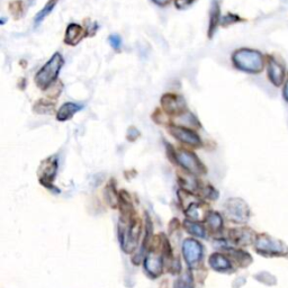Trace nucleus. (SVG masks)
Masks as SVG:
<instances>
[{"label":"nucleus","instance_id":"f03ea898","mask_svg":"<svg viewBox=\"0 0 288 288\" xmlns=\"http://www.w3.org/2000/svg\"><path fill=\"white\" fill-rule=\"evenodd\" d=\"M64 60L59 52L54 53L51 59L45 63L40 71L36 73L35 82L38 87L42 90H47L56 80L61 68L63 67Z\"/></svg>","mask_w":288,"mask_h":288},{"label":"nucleus","instance_id":"2eb2a0df","mask_svg":"<svg viewBox=\"0 0 288 288\" xmlns=\"http://www.w3.org/2000/svg\"><path fill=\"white\" fill-rule=\"evenodd\" d=\"M86 33L84 32V28L78 24H69L65 31L64 35V43L70 47H76V45L81 42V40L84 39Z\"/></svg>","mask_w":288,"mask_h":288},{"label":"nucleus","instance_id":"0eeeda50","mask_svg":"<svg viewBox=\"0 0 288 288\" xmlns=\"http://www.w3.org/2000/svg\"><path fill=\"white\" fill-rule=\"evenodd\" d=\"M183 254L189 268H195L203 258V245L195 239H186L183 243Z\"/></svg>","mask_w":288,"mask_h":288},{"label":"nucleus","instance_id":"9b49d317","mask_svg":"<svg viewBox=\"0 0 288 288\" xmlns=\"http://www.w3.org/2000/svg\"><path fill=\"white\" fill-rule=\"evenodd\" d=\"M161 105L168 114H182L186 108L184 98L172 94H166L162 96Z\"/></svg>","mask_w":288,"mask_h":288},{"label":"nucleus","instance_id":"7ed1b4c3","mask_svg":"<svg viewBox=\"0 0 288 288\" xmlns=\"http://www.w3.org/2000/svg\"><path fill=\"white\" fill-rule=\"evenodd\" d=\"M256 251L266 257L287 256L288 248L282 241L276 240L267 234H260L256 238Z\"/></svg>","mask_w":288,"mask_h":288},{"label":"nucleus","instance_id":"1a4fd4ad","mask_svg":"<svg viewBox=\"0 0 288 288\" xmlns=\"http://www.w3.org/2000/svg\"><path fill=\"white\" fill-rule=\"evenodd\" d=\"M57 170V160L55 157H50L41 163L39 169L40 183L45 187H51L53 180L55 178Z\"/></svg>","mask_w":288,"mask_h":288},{"label":"nucleus","instance_id":"aec40b11","mask_svg":"<svg viewBox=\"0 0 288 288\" xmlns=\"http://www.w3.org/2000/svg\"><path fill=\"white\" fill-rule=\"evenodd\" d=\"M228 250V252L231 254V257L234 259L239 266L240 267H248L251 262H252V258H251L248 252H245L243 250L240 249H225Z\"/></svg>","mask_w":288,"mask_h":288},{"label":"nucleus","instance_id":"bb28decb","mask_svg":"<svg viewBox=\"0 0 288 288\" xmlns=\"http://www.w3.org/2000/svg\"><path fill=\"white\" fill-rule=\"evenodd\" d=\"M108 42L110 44V47H112L114 50L119 51L122 48V39L119 35L112 34L108 38Z\"/></svg>","mask_w":288,"mask_h":288},{"label":"nucleus","instance_id":"7c9ffc66","mask_svg":"<svg viewBox=\"0 0 288 288\" xmlns=\"http://www.w3.org/2000/svg\"><path fill=\"white\" fill-rule=\"evenodd\" d=\"M283 97L288 102V79L285 82V86H284V90H283Z\"/></svg>","mask_w":288,"mask_h":288},{"label":"nucleus","instance_id":"c85d7f7f","mask_svg":"<svg viewBox=\"0 0 288 288\" xmlns=\"http://www.w3.org/2000/svg\"><path fill=\"white\" fill-rule=\"evenodd\" d=\"M196 0H175V6L177 9L184 10L187 9L189 6H192Z\"/></svg>","mask_w":288,"mask_h":288},{"label":"nucleus","instance_id":"4be33fe9","mask_svg":"<svg viewBox=\"0 0 288 288\" xmlns=\"http://www.w3.org/2000/svg\"><path fill=\"white\" fill-rule=\"evenodd\" d=\"M57 1H59V0H48V1L45 3V6L35 16V18H34L35 26H39L40 24L42 23L43 20L52 13L53 9H54L55 6H56Z\"/></svg>","mask_w":288,"mask_h":288},{"label":"nucleus","instance_id":"f257e3e1","mask_svg":"<svg viewBox=\"0 0 288 288\" xmlns=\"http://www.w3.org/2000/svg\"><path fill=\"white\" fill-rule=\"evenodd\" d=\"M233 64L241 71L248 73H260L265 68V59L259 51L251 48H240L233 53Z\"/></svg>","mask_w":288,"mask_h":288},{"label":"nucleus","instance_id":"f3484780","mask_svg":"<svg viewBox=\"0 0 288 288\" xmlns=\"http://www.w3.org/2000/svg\"><path fill=\"white\" fill-rule=\"evenodd\" d=\"M221 22V9L219 0H213L209 10V25H208V38L212 39L214 33L216 32L217 25Z\"/></svg>","mask_w":288,"mask_h":288},{"label":"nucleus","instance_id":"6e6552de","mask_svg":"<svg viewBox=\"0 0 288 288\" xmlns=\"http://www.w3.org/2000/svg\"><path fill=\"white\" fill-rule=\"evenodd\" d=\"M169 133L174 137L176 140L187 144L189 146L192 147H198L201 145V140L199 135L191 129H187L185 126H178V125H171L169 127Z\"/></svg>","mask_w":288,"mask_h":288},{"label":"nucleus","instance_id":"6ab92c4d","mask_svg":"<svg viewBox=\"0 0 288 288\" xmlns=\"http://www.w3.org/2000/svg\"><path fill=\"white\" fill-rule=\"evenodd\" d=\"M205 222L207 223V228L211 232H220L223 229V219L217 212H208Z\"/></svg>","mask_w":288,"mask_h":288},{"label":"nucleus","instance_id":"cd10ccee","mask_svg":"<svg viewBox=\"0 0 288 288\" xmlns=\"http://www.w3.org/2000/svg\"><path fill=\"white\" fill-rule=\"evenodd\" d=\"M201 194H204L205 197H207V198L209 199H216L217 197H219V192H217V191H215L212 186H209V185H207L206 187L203 188L200 191Z\"/></svg>","mask_w":288,"mask_h":288},{"label":"nucleus","instance_id":"ddd939ff","mask_svg":"<svg viewBox=\"0 0 288 288\" xmlns=\"http://www.w3.org/2000/svg\"><path fill=\"white\" fill-rule=\"evenodd\" d=\"M230 239L237 245H249L256 240L257 236L251 229H232L229 233Z\"/></svg>","mask_w":288,"mask_h":288},{"label":"nucleus","instance_id":"a211bd4d","mask_svg":"<svg viewBox=\"0 0 288 288\" xmlns=\"http://www.w3.org/2000/svg\"><path fill=\"white\" fill-rule=\"evenodd\" d=\"M82 109V105L76 104V102H65L60 107V109L56 113L57 121L64 122L71 118L73 115Z\"/></svg>","mask_w":288,"mask_h":288},{"label":"nucleus","instance_id":"393cba45","mask_svg":"<svg viewBox=\"0 0 288 288\" xmlns=\"http://www.w3.org/2000/svg\"><path fill=\"white\" fill-rule=\"evenodd\" d=\"M106 198L108 204L112 207H117L118 206V195L116 189L113 186V185H109V186L106 187Z\"/></svg>","mask_w":288,"mask_h":288},{"label":"nucleus","instance_id":"4468645a","mask_svg":"<svg viewBox=\"0 0 288 288\" xmlns=\"http://www.w3.org/2000/svg\"><path fill=\"white\" fill-rule=\"evenodd\" d=\"M185 214H186L187 217L192 221L196 222H205L207 216V208L206 205H205L203 201L197 199L194 203L189 205V206L185 209Z\"/></svg>","mask_w":288,"mask_h":288},{"label":"nucleus","instance_id":"c756f323","mask_svg":"<svg viewBox=\"0 0 288 288\" xmlns=\"http://www.w3.org/2000/svg\"><path fill=\"white\" fill-rule=\"evenodd\" d=\"M155 5H158V6H161V7H164V6H167V5H169L171 0H152Z\"/></svg>","mask_w":288,"mask_h":288},{"label":"nucleus","instance_id":"412c9836","mask_svg":"<svg viewBox=\"0 0 288 288\" xmlns=\"http://www.w3.org/2000/svg\"><path fill=\"white\" fill-rule=\"evenodd\" d=\"M184 228L186 229V231L188 233H191L192 236L197 237V238H205L206 237V230L201 224H199L198 222L192 221V220H186L184 222Z\"/></svg>","mask_w":288,"mask_h":288},{"label":"nucleus","instance_id":"dca6fc26","mask_svg":"<svg viewBox=\"0 0 288 288\" xmlns=\"http://www.w3.org/2000/svg\"><path fill=\"white\" fill-rule=\"evenodd\" d=\"M208 263L211 268L219 273H225L232 268V263L229 260V258L221 253H213L208 259Z\"/></svg>","mask_w":288,"mask_h":288},{"label":"nucleus","instance_id":"5701e85b","mask_svg":"<svg viewBox=\"0 0 288 288\" xmlns=\"http://www.w3.org/2000/svg\"><path fill=\"white\" fill-rule=\"evenodd\" d=\"M194 278H192V268H189L185 271L184 274L179 276L175 283V288H194Z\"/></svg>","mask_w":288,"mask_h":288},{"label":"nucleus","instance_id":"39448f33","mask_svg":"<svg viewBox=\"0 0 288 288\" xmlns=\"http://www.w3.org/2000/svg\"><path fill=\"white\" fill-rule=\"evenodd\" d=\"M176 162L180 164L182 168H184L191 175L200 176L206 174V168L200 162V160L197 158L194 152L192 151L185 149L176 151Z\"/></svg>","mask_w":288,"mask_h":288},{"label":"nucleus","instance_id":"20e7f679","mask_svg":"<svg viewBox=\"0 0 288 288\" xmlns=\"http://www.w3.org/2000/svg\"><path fill=\"white\" fill-rule=\"evenodd\" d=\"M142 232V223L140 219H135L133 216L130 220L129 224L125 228V230H121V244L123 250L126 253H131L137 249L140 237H141Z\"/></svg>","mask_w":288,"mask_h":288},{"label":"nucleus","instance_id":"a878e982","mask_svg":"<svg viewBox=\"0 0 288 288\" xmlns=\"http://www.w3.org/2000/svg\"><path fill=\"white\" fill-rule=\"evenodd\" d=\"M240 17L237 15H233V14H228L226 16H224L223 18H221V25L222 26H229V25H231V24H234V23H238V22H240Z\"/></svg>","mask_w":288,"mask_h":288},{"label":"nucleus","instance_id":"f8f14e48","mask_svg":"<svg viewBox=\"0 0 288 288\" xmlns=\"http://www.w3.org/2000/svg\"><path fill=\"white\" fill-rule=\"evenodd\" d=\"M267 71H268L269 80L276 87H279V86L284 84V79H285V65L278 63L274 57H268Z\"/></svg>","mask_w":288,"mask_h":288},{"label":"nucleus","instance_id":"423d86ee","mask_svg":"<svg viewBox=\"0 0 288 288\" xmlns=\"http://www.w3.org/2000/svg\"><path fill=\"white\" fill-rule=\"evenodd\" d=\"M225 215L234 223H245L250 219V208L241 198H230L225 204Z\"/></svg>","mask_w":288,"mask_h":288},{"label":"nucleus","instance_id":"b1692460","mask_svg":"<svg viewBox=\"0 0 288 288\" xmlns=\"http://www.w3.org/2000/svg\"><path fill=\"white\" fill-rule=\"evenodd\" d=\"M179 122H182V126H191V127H199V122L197 118L189 112H184L180 114Z\"/></svg>","mask_w":288,"mask_h":288},{"label":"nucleus","instance_id":"9d476101","mask_svg":"<svg viewBox=\"0 0 288 288\" xmlns=\"http://www.w3.org/2000/svg\"><path fill=\"white\" fill-rule=\"evenodd\" d=\"M144 269L151 277L157 278L163 273V258L158 256L153 249L150 250V252L146 254L143 259Z\"/></svg>","mask_w":288,"mask_h":288}]
</instances>
